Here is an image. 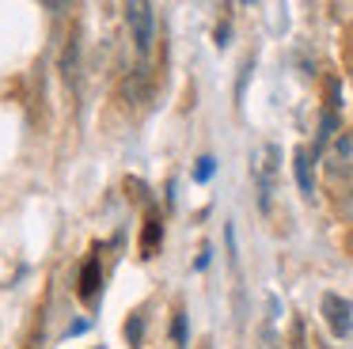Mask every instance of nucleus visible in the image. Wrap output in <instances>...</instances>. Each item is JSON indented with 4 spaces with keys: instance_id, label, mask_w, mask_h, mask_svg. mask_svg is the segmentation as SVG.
Listing matches in <instances>:
<instances>
[{
    "instance_id": "f257e3e1",
    "label": "nucleus",
    "mask_w": 353,
    "mask_h": 349,
    "mask_svg": "<svg viewBox=\"0 0 353 349\" xmlns=\"http://www.w3.org/2000/svg\"><path fill=\"white\" fill-rule=\"evenodd\" d=\"M125 19H130V30H133V46H137V53H148L152 50V8L141 4V0H133V4H125Z\"/></svg>"
},
{
    "instance_id": "f03ea898",
    "label": "nucleus",
    "mask_w": 353,
    "mask_h": 349,
    "mask_svg": "<svg viewBox=\"0 0 353 349\" xmlns=\"http://www.w3.org/2000/svg\"><path fill=\"white\" fill-rule=\"evenodd\" d=\"M323 319H327V326H330V334H334V338H345V334L353 330V308L338 292L323 296Z\"/></svg>"
},
{
    "instance_id": "7ed1b4c3",
    "label": "nucleus",
    "mask_w": 353,
    "mask_h": 349,
    "mask_svg": "<svg viewBox=\"0 0 353 349\" xmlns=\"http://www.w3.org/2000/svg\"><path fill=\"white\" fill-rule=\"evenodd\" d=\"M99 288H103V262H99V250H92L84 262V270H80V281H77V296L84 303L99 300Z\"/></svg>"
},
{
    "instance_id": "20e7f679",
    "label": "nucleus",
    "mask_w": 353,
    "mask_h": 349,
    "mask_svg": "<svg viewBox=\"0 0 353 349\" xmlns=\"http://www.w3.org/2000/svg\"><path fill=\"white\" fill-rule=\"evenodd\" d=\"M274 159H277L274 144H262L254 152V179H259V190H262V205H270V190H274Z\"/></svg>"
},
{
    "instance_id": "39448f33",
    "label": "nucleus",
    "mask_w": 353,
    "mask_h": 349,
    "mask_svg": "<svg viewBox=\"0 0 353 349\" xmlns=\"http://www.w3.org/2000/svg\"><path fill=\"white\" fill-rule=\"evenodd\" d=\"M350 167H353V133H338L330 141V152H327V171L345 174Z\"/></svg>"
},
{
    "instance_id": "423d86ee",
    "label": "nucleus",
    "mask_w": 353,
    "mask_h": 349,
    "mask_svg": "<svg viewBox=\"0 0 353 349\" xmlns=\"http://www.w3.org/2000/svg\"><path fill=\"white\" fill-rule=\"evenodd\" d=\"M292 174H296L300 194L312 197V194H315V171H312V152H307V148H296V152H292Z\"/></svg>"
},
{
    "instance_id": "0eeeda50",
    "label": "nucleus",
    "mask_w": 353,
    "mask_h": 349,
    "mask_svg": "<svg viewBox=\"0 0 353 349\" xmlns=\"http://www.w3.org/2000/svg\"><path fill=\"white\" fill-rule=\"evenodd\" d=\"M160 239H163V224H160V217H148V220H145V232H141V255L152 258L156 250H160Z\"/></svg>"
},
{
    "instance_id": "6e6552de",
    "label": "nucleus",
    "mask_w": 353,
    "mask_h": 349,
    "mask_svg": "<svg viewBox=\"0 0 353 349\" xmlns=\"http://www.w3.org/2000/svg\"><path fill=\"white\" fill-rule=\"evenodd\" d=\"M186 338H190V326H186V311H175V319H171V341H175V346H186Z\"/></svg>"
},
{
    "instance_id": "1a4fd4ad",
    "label": "nucleus",
    "mask_w": 353,
    "mask_h": 349,
    "mask_svg": "<svg viewBox=\"0 0 353 349\" xmlns=\"http://www.w3.org/2000/svg\"><path fill=\"white\" fill-rule=\"evenodd\" d=\"M334 129H338V118H334V110H323V118H319V148L334 137Z\"/></svg>"
},
{
    "instance_id": "9d476101",
    "label": "nucleus",
    "mask_w": 353,
    "mask_h": 349,
    "mask_svg": "<svg viewBox=\"0 0 353 349\" xmlns=\"http://www.w3.org/2000/svg\"><path fill=\"white\" fill-rule=\"evenodd\" d=\"M216 174V159L213 156H201L198 167H194V182H209Z\"/></svg>"
},
{
    "instance_id": "9b49d317",
    "label": "nucleus",
    "mask_w": 353,
    "mask_h": 349,
    "mask_svg": "<svg viewBox=\"0 0 353 349\" xmlns=\"http://www.w3.org/2000/svg\"><path fill=\"white\" fill-rule=\"evenodd\" d=\"M125 338H130V346H141V315L130 319V326H125Z\"/></svg>"
},
{
    "instance_id": "f8f14e48",
    "label": "nucleus",
    "mask_w": 353,
    "mask_h": 349,
    "mask_svg": "<svg viewBox=\"0 0 353 349\" xmlns=\"http://www.w3.org/2000/svg\"><path fill=\"white\" fill-rule=\"evenodd\" d=\"M228 34H232V27L221 23V27H216V46H228Z\"/></svg>"
},
{
    "instance_id": "ddd939ff",
    "label": "nucleus",
    "mask_w": 353,
    "mask_h": 349,
    "mask_svg": "<svg viewBox=\"0 0 353 349\" xmlns=\"http://www.w3.org/2000/svg\"><path fill=\"white\" fill-rule=\"evenodd\" d=\"M209 255H213V250H209V247H205V250H201V255H198V258H194V270H205V266H209Z\"/></svg>"
},
{
    "instance_id": "4468645a",
    "label": "nucleus",
    "mask_w": 353,
    "mask_h": 349,
    "mask_svg": "<svg viewBox=\"0 0 353 349\" xmlns=\"http://www.w3.org/2000/svg\"><path fill=\"white\" fill-rule=\"evenodd\" d=\"M345 247H350V250H353V228H350V235H345Z\"/></svg>"
}]
</instances>
